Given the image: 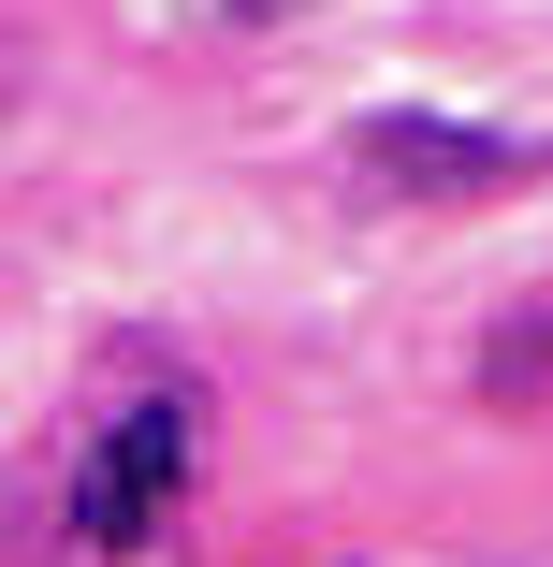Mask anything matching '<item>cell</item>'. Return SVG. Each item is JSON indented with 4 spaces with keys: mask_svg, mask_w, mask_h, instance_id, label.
Segmentation results:
<instances>
[{
    "mask_svg": "<svg viewBox=\"0 0 553 567\" xmlns=\"http://www.w3.org/2000/svg\"><path fill=\"white\" fill-rule=\"evenodd\" d=\"M175 481H190V393H146V408L102 422V451L73 466V538L146 553V538H161V509H175Z\"/></svg>",
    "mask_w": 553,
    "mask_h": 567,
    "instance_id": "obj_1",
    "label": "cell"
},
{
    "mask_svg": "<svg viewBox=\"0 0 553 567\" xmlns=\"http://www.w3.org/2000/svg\"><path fill=\"white\" fill-rule=\"evenodd\" d=\"M350 175L393 204H495V189H539V146L467 117H350Z\"/></svg>",
    "mask_w": 553,
    "mask_h": 567,
    "instance_id": "obj_2",
    "label": "cell"
},
{
    "mask_svg": "<svg viewBox=\"0 0 553 567\" xmlns=\"http://www.w3.org/2000/svg\"><path fill=\"white\" fill-rule=\"evenodd\" d=\"M539 379H553V320H510L495 350H481V393H495V408H524Z\"/></svg>",
    "mask_w": 553,
    "mask_h": 567,
    "instance_id": "obj_3",
    "label": "cell"
},
{
    "mask_svg": "<svg viewBox=\"0 0 553 567\" xmlns=\"http://www.w3.org/2000/svg\"><path fill=\"white\" fill-rule=\"evenodd\" d=\"M218 30H277V16H306V0H204Z\"/></svg>",
    "mask_w": 553,
    "mask_h": 567,
    "instance_id": "obj_4",
    "label": "cell"
}]
</instances>
